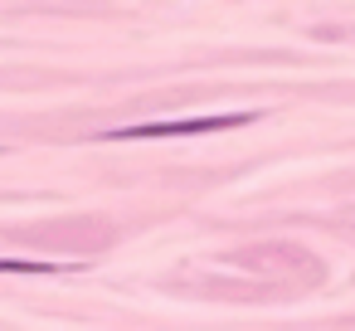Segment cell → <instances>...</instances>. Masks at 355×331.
<instances>
[{
  "mask_svg": "<svg viewBox=\"0 0 355 331\" xmlns=\"http://www.w3.org/2000/svg\"><path fill=\"white\" fill-rule=\"evenodd\" d=\"M248 112H219V117H175V122H146V127H122L112 132L117 142H146V137H205V132H229L248 127Z\"/></svg>",
  "mask_w": 355,
  "mask_h": 331,
  "instance_id": "cell-1",
  "label": "cell"
},
{
  "mask_svg": "<svg viewBox=\"0 0 355 331\" xmlns=\"http://www.w3.org/2000/svg\"><path fill=\"white\" fill-rule=\"evenodd\" d=\"M0 273H64L59 263H40V258H0Z\"/></svg>",
  "mask_w": 355,
  "mask_h": 331,
  "instance_id": "cell-2",
  "label": "cell"
}]
</instances>
